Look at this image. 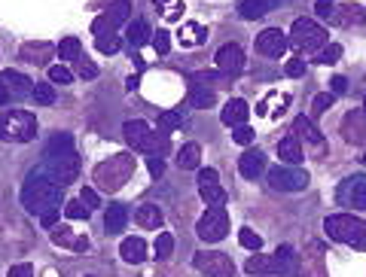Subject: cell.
Wrapping results in <instances>:
<instances>
[{
  "label": "cell",
  "mask_w": 366,
  "mask_h": 277,
  "mask_svg": "<svg viewBox=\"0 0 366 277\" xmlns=\"http://www.w3.org/2000/svg\"><path fill=\"white\" fill-rule=\"evenodd\" d=\"M64 217L67 220H89V207L82 204V202H71L64 207Z\"/></svg>",
  "instance_id": "cell-44"
},
{
  "label": "cell",
  "mask_w": 366,
  "mask_h": 277,
  "mask_svg": "<svg viewBox=\"0 0 366 277\" xmlns=\"http://www.w3.org/2000/svg\"><path fill=\"white\" fill-rule=\"evenodd\" d=\"M330 43V37H326V30L317 25V21L311 19H296L293 21V30H290V46H293L296 52H320L324 46Z\"/></svg>",
  "instance_id": "cell-7"
},
{
  "label": "cell",
  "mask_w": 366,
  "mask_h": 277,
  "mask_svg": "<svg viewBox=\"0 0 366 277\" xmlns=\"http://www.w3.org/2000/svg\"><path fill=\"white\" fill-rule=\"evenodd\" d=\"M293 137H296L299 143H302V141L311 143L315 150H320V146H324V134L317 132L315 122H311L308 116H296V119H293Z\"/></svg>",
  "instance_id": "cell-18"
},
{
  "label": "cell",
  "mask_w": 366,
  "mask_h": 277,
  "mask_svg": "<svg viewBox=\"0 0 366 277\" xmlns=\"http://www.w3.org/2000/svg\"><path fill=\"white\" fill-rule=\"evenodd\" d=\"M302 271V259L296 256L293 247H278V253L272 256V274H284V277H293Z\"/></svg>",
  "instance_id": "cell-15"
},
{
  "label": "cell",
  "mask_w": 366,
  "mask_h": 277,
  "mask_svg": "<svg viewBox=\"0 0 366 277\" xmlns=\"http://www.w3.org/2000/svg\"><path fill=\"white\" fill-rule=\"evenodd\" d=\"M80 202L89 207V211H95V207H101V198H98V192L95 189H82L80 192Z\"/></svg>",
  "instance_id": "cell-49"
},
{
  "label": "cell",
  "mask_w": 366,
  "mask_h": 277,
  "mask_svg": "<svg viewBox=\"0 0 366 277\" xmlns=\"http://www.w3.org/2000/svg\"><path fill=\"white\" fill-rule=\"evenodd\" d=\"M195 268L204 271L208 277H235V265L226 253H217V250H202L195 253Z\"/></svg>",
  "instance_id": "cell-12"
},
{
  "label": "cell",
  "mask_w": 366,
  "mask_h": 277,
  "mask_svg": "<svg viewBox=\"0 0 366 277\" xmlns=\"http://www.w3.org/2000/svg\"><path fill=\"white\" fill-rule=\"evenodd\" d=\"M324 232L336 244H348V247L360 250V253L366 250V222L351 217V213H333V217H326Z\"/></svg>",
  "instance_id": "cell-3"
},
{
  "label": "cell",
  "mask_w": 366,
  "mask_h": 277,
  "mask_svg": "<svg viewBox=\"0 0 366 277\" xmlns=\"http://www.w3.org/2000/svg\"><path fill=\"white\" fill-rule=\"evenodd\" d=\"M0 82H3V86H6V91H10L12 98H31V91H34V82H31L28 76H21V73H12V71L0 73Z\"/></svg>",
  "instance_id": "cell-21"
},
{
  "label": "cell",
  "mask_w": 366,
  "mask_h": 277,
  "mask_svg": "<svg viewBox=\"0 0 366 277\" xmlns=\"http://www.w3.org/2000/svg\"><path fill=\"white\" fill-rule=\"evenodd\" d=\"M147 165H150V174H152V177H162V174H165V161H162V156H150Z\"/></svg>",
  "instance_id": "cell-55"
},
{
  "label": "cell",
  "mask_w": 366,
  "mask_h": 277,
  "mask_svg": "<svg viewBox=\"0 0 366 277\" xmlns=\"http://www.w3.org/2000/svg\"><path fill=\"white\" fill-rule=\"evenodd\" d=\"M86 277H95V274H86Z\"/></svg>",
  "instance_id": "cell-60"
},
{
  "label": "cell",
  "mask_w": 366,
  "mask_h": 277,
  "mask_svg": "<svg viewBox=\"0 0 366 277\" xmlns=\"http://www.w3.org/2000/svg\"><path fill=\"white\" fill-rule=\"evenodd\" d=\"M52 241H55L58 247H67V250H76V253L89 250V241H86V235H73L71 229H64V226L52 232Z\"/></svg>",
  "instance_id": "cell-26"
},
{
  "label": "cell",
  "mask_w": 366,
  "mask_h": 277,
  "mask_svg": "<svg viewBox=\"0 0 366 277\" xmlns=\"http://www.w3.org/2000/svg\"><path fill=\"white\" fill-rule=\"evenodd\" d=\"M122 137L134 152H147V156H165L168 152V134H156L143 119H132L122 125Z\"/></svg>",
  "instance_id": "cell-4"
},
{
  "label": "cell",
  "mask_w": 366,
  "mask_h": 277,
  "mask_svg": "<svg viewBox=\"0 0 366 277\" xmlns=\"http://www.w3.org/2000/svg\"><path fill=\"white\" fill-rule=\"evenodd\" d=\"M132 174H134V159L128 156V152H119V156L104 159L101 165L95 168V186L107 189V192L122 189L128 180H132Z\"/></svg>",
  "instance_id": "cell-5"
},
{
  "label": "cell",
  "mask_w": 366,
  "mask_h": 277,
  "mask_svg": "<svg viewBox=\"0 0 366 277\" xmlns=\"http://www.w3.org/2000/svg\"><path fill=\"white\" fill-rule=\"evenodd\" d=\"M128 15H132V3H128V0H116V3H110L95 21H92V34H95V37L113 34L116 28L125 25Z\"/></svg>",
  "instance_id": "cell-11"
},
{
  "label": "cell",
  "mask_w": 366,
  "mask_h": 277,
  "mask_svg": "<svg viewBox=\"0 0 366 277\" xmlns=\"http://www.w3.org/2000/svg\"><path fill=\"white\" fill-rule=\"evenodd\" d=\"M342 134H345L348 143H366V113L360 110H351L345 113V119H342Z\"/></svg>",
  "instance_id": "cell-16"
},
{
  "label": "cell",
  "mask_w": 366,
  "mask_h": 277,
  "mask_svg": "<svg viewBox=\"0 0 366 277\" xmlns=\"http://www.w3.org/2000/svg\"><path fill=\"white\" fill-rule=\"evenodd\" d=\"M333 15H339V25H366V10L363 6H357V3H345V6H339V10H336Z\"/></svg>",
  "instance_id": "cell-31"
},
{
  "label": "cell",
  "mask_w": 366,
  "mask_h": 277,
  "mask_svg": "<svg viewBox=\"0 0 366 277\" xmlns=\"http://www.w3.org/2000/svg\"><path fill=\"white\" fill-rule=\"evenodd\" d=\"M198 195L204 198V204L208 207H223L226 204V189L220 186V183H211V186H198Z\"/></svg>",
  "instance_id": "cell-33"
},
{
  "label": "cell",
  "mask_w": 366,
  "mask_h": 277,
  "mask_svg": "<svg viewBox=\"0 0 366 277\" xmlns=\"http://www.w3.org/2000/svg\"><path fill=\"white\" fill-rule=\"evenodd\" d=\"M119 256L132 265L147 262V244H143V238H125V241L119 244Z\"/></svg>",
  "instance_id": "cell-22"
},
{
  "label": "cell",
  "mask_w": 366,
  "mask_h": 277,
  "mask_svg": "<svg viewBox=\"0 0 366 277\" xmlns=\"http://www.w3.org/2000/svg\"><path fill=\"white\" fill-rule=\"evenodd\" d=\"M278 3L281 0H238V15L247 21H256V19H263L265 12H272Z\"/></svg>",
  "instance_id": "cell-20"
},
{
  "label": "cell",
  "mask_w": 366,
  "mask_h": 277,
  "mask_svg": "<svg viewBox=\"0 0 366 277\" xmlns=\"http://www.w3.org/2000/svg\"><path fill=\"white\" fill-rule=\"evenodd\" d=\"M333 101H336V98L330 95V91H324V95H317V98H315V107H311V116H320V113H324L326 107H333Z\"/></svg>",
  "instance_id": "cell-47"
},
{
  "label": "cell",
  "mask_w": 366,
  "mask_h": 277,
  "mask_svg": "<svg viewBox=\"0 0 366 277\" xmlns=\"http://www.w3.org/2000/svg\"><path fill=\"white\" fill-rule=\"evenodd\" d=\"M315 12L320 15V19H330V15L336 12V6H333V0H317V3H315Z\"/></svg>",
  "instance_id": "cell-53"
},
{
  "label": "cell",
  "mask_w": 366,
  "mask_h": 277,
  "mask_svg": "<svg viewBox=\"0 0 366 277\" xmlns=\"http://www.w3.org/2000/svg\"><path fill=\"white\" fill-rule=\"evenodd\" d=\"M263 171H265V156L259 150H247L238 159V174L244 177V180H256Z\"/></svg>",
  "instance_id": "cell-19"
},
{
  "label": "cell",
  "mask_w": 366,
  "mask_h": 277,
  "mask_svg": "<svg viewBox=\"0 0 366 277\" xmlns=\"http://www.w3.org/2000/svg\"><path fill=\"white\" fill-rule=\"evenodd\" d=\"M204 40H208V28L198 25V21H183V28H180V43L183 46H198Z\"/></svg>",
  "instance_id": "cell-32"
},
{
  "label": "cell",
  "mask_w": 366,
  "mask_h": 277,
  "mask_svg": "<svg viewBox=\"0 0 366 277\" xmlns=\"http://www.w3.org/2000/svg\"><path fill=\"white\" fill-rule=\"evenodd\" d=\"M198 165H202V146L183 143V150L177 152V168L180 171H198Z\"/></svg>",
  "instance_id": "cell-28"
},
{
  "label": "cell",
  "mask_w": 366,
  "mask_h": 277,
  "mask_svg": "<svg viewBox=\"0 0 366 277\" xmlns=\"http://www.w3.org/2000/svg\"><path fill=\"white\" fill-rule=\"evenodd\" d=\"M363 113H366V98H363Z\"/></svg>",
  "instance_id": "cell-59"
},
{
  "label": "cell",
  "mask_w": 366,
  "mask_h": 277,
  "mask_svg": "<svg viewBox=\"0 0 366 277\" xmlns=\"http://www.w3.org/2000/svg\"><path fill=\"white\" fill-rule=\"evenodd\" d=\"M49 76H52V82H61V86H67V82L73 80V73L67 71V67H49Z\"/></svg>",
  "instance_id": "cell-48"
},
{
  "label": "cell",
  "mask_w": 366,
  "mask_h": 277,
  "mask_svg": "<svg viewBox=\"0 0 366 277\" xmlns=\"http://www.w3.org/2000/svg\"><path fill=\"white\" fill-rule=\"evenodd\" d=\"M55 55L49 43H25L21 46V61H31V64H49V58Z\"/></svg>",
  "instance_id": "cell-25"
},
{
  "label": "cell",
  "mask_w": 366,
  "mask_h": 277,
  "mask_svg": "<svg viewBox=\"0 0 366 277\" xmlns=\"http://www.w3.org/2000/svg\"><path fill=\"white\" fill-rule=\"evenodd\" d=\"M61 195H64V189L58 186V183H52L46 171H31L25 186H21V204H25V211H31L34 217H43V213H52L61 207Z\"/></svg>",
  "instance_id": "cell-2"
},
{
  "label": "cell",
  "mask_w": 366,
  "mask_h": 277,
  "mask_svg": "<svg viewBox=\"0 0 366 277\" xmlns=\"http://www.w3.org/2000/svg\"><path fill=\"white\" fill-rule=\"evenodd\" d=\"M211 183H220V174L214 168H202L198 171V186H211Z\"/></svg>",
  "instance_id": "cell-50"
},
{
  "label": "cell",
  "mask_w": 366,
  "mask_h": 277,
  "mask_svg": "<svg viewBox=\"0 0 366 277\" xmlns=\"http://www.w3.org/2000/svg\"><path fill=\"white\" fill-rule=\"evenodd\" d=\"M290 49V37L281 28H265L256 34V52L265 58H281Z\"/></svg>",
  "instance_id": "cell-13"
},
{
  "label": "cell",
  "mask_w": 366,
  "mask_h": 277,
  "mask_svg": "<svg viewBox=\"0 0 366 277\" xmlns=\"http://www.w3.org/2000/svg\"><path fill=\"white\" fill-rule=\"evenodd\" d=\"M272 104L278 107V113H281V110H284V107L290 104V95H272V98H265V101L256 107V113H259V116H269V107H272Z\"/></svg>",
  "instance_id": "cell-40"
},
{
  "label": "cell",
  "mask_w": 366,
  "mask_h": 277,
  "mask_svg": "<svg viewBox=\"0 0 366 277\" xmlns=\"http://www.w3.org/2000/svg\"><path fill=\"white\" fill-rule=\"evenodd\" d=\"M125 37H128V43H132L134 49H141V46H147V43L152 40V30H150V25H147L143 19H134L132 25H128Z\"/></svg>",
  "instance_id": "cell-30"
},
{
  "label": "cell",
  "mask_w": 366,
  "mask_h": 277,
  "mask_svg": "<svg viewBox=\"0 0 366 277\" xmlns=\"http://www.w3.org/2000/svg\"><path fill=\"white\" fill-rule=\"evenodd\" d=\"M336 202L351 211H366V174H351L336 186Z\"/></svg>",
  "instance_id": "cell-10"
},
{
  "label": "cell",
  "mask_w": 366,
  "mask_h": 277,
  "mask_svg": "<svg viewBox=\"0 0 366 277\" xmlns=\"http://www.w3.org/2000/svg\"><path fill=\"white\" fill-rule=\"evenodd\" d=\"M232 141H235V143H241V146H247L250 141H254V128H250V125H238V128H232Z\"/></svg>",
  "instance_id": "cell-46"
},
{
  "label": "cell",
  "mask_w": 366,
  "mask_h": 277,
  "mask_svg": "<svg viewBox=\"0 0 366 277\" xmlns=\"http://www.w3.org/2000/svg\"><path fill=\"white\" fill-rule=\"evenodd\" d=\"M330 89L336 91V95H342V91L348 89V80H345V76H333V80H330Z\"/></svg>",
  "instance_id": "cell-56"
},
{
  "label": "cell",
  "mask_w": 366,
  "mask_h": 277,
  "mask_svg": "<svg viewBox=\"0 0 366 277\" xmlns=\"http://www.w3.org/2000/svg\"><path fill=\"white\" fill-rule=\"evenodd\" d=\"M10 101H12V95H10V91H6V86H3V82H0V107H6Z\"/></svg>",
  "instance_id": "cell-58"
},
{
  "label": "cell",
  "mask_w": 366,
  "mask_h": 277,
  "mask_svg": "<svg viewBox=\"0 0 366 277\" xmlns=\"http://www.w3.org/2000/svg\"><path fill=\"white\" fill-rule=\"evenodd\" d=\"M43 171L61 189L71 186L76 177H80V156H76L73 137L67 132H55L49 137V143L43 146Z\"/></svg>",
  "instance_id": "cell-1"
},
{
  "label": "cell",
  "mask_w": 366,
  "mask_h": 277,
  "mask_svg": "<svg viewBox=\"0 0 366 277\" xmlns=\"http://www.w3.org/2000/svg\"><path fill=\"white\" fill-rule=\"evenodd\" d=\"M214 61H217V71L226 76H238L244 71V52H241V46H235V43H226Z\"/></svg>",
  "instance_id": "cell-14"
},
{
  "label": "cell",
  "mask_w": 366,
  "mask_h": 277,
  "mask_svg": "<svg viewBox=\"0 0 366 277\" xmlns=\"http://www.w3.org/2000/svg\"><path fill=\"white\" fill-rule=\"evenodd\" d=\"M244 271L247 274H272V256H263V253H254V256L247 259V265H244Z\"/></svg>",
  "instance_id": "cell-35"
},
{
  "label": "cell",
  "mask_w": 366,
  "mask_h": 277,
  "mask_svg": "<svg viewBox=\"0 0 366 277\" xmlns=\"http://www.w3.org/2000/svg\"><path fill=\"white\" fill-rule=\"evenodd\" d=\"M238 241H241V247H247V250H259V247H263V238H259L254 229H247V226L238 232Z\"/></svg>",
  "instance_id": "cell-41"
},
{
  "label": "cell",
  "mask_w": 366,
  "mask_h": 277,
  "mask_svg": "<svg viewBox=\"0 0 366 277\" xmlns=\"http://www.w3.org/2000/svg\"><path fill=\"white\" fill-rule=\"evenodd\" d=\"M156 6H168V15L165 19L168 21H180V15H183V3L180 0H152Z\"/></svg>",
  "instance_id": "cell-43"
},
{
  "label": "cell",
  "mask_w": 366,
  "mask_h": 277,
  "mask_svg": "<svg viewBox=\"0 0 366 277\" xmlns=\"http://www.w3.org/2000/svg\"><path fill=\"white\" fill-rule=\"evenodd\" d=\"M125 222H128V211L122 204H110L104 213V229L107 235H122L125 232Z\"/></svg>",
  "instance_id": "cell-24"
},
{
  "label": "cell",
  "mask_w": 366,
  "mask_h": 277,
  "mask_svg": "<svg viewBox=\"0 0 366 277\" xmlns=\"http://www.w3.org/2000/svg\"><path fill=\"white\" fill-rule=\"evenodd\" d=\"M302 73H305V61H302V58H293V61H287V76H293V80H299Z\"/></svg>",
  "instance_id": "cell-52"
},
{
  "label": "cell",
  "mask_w": 366,
  "mask_h": 277,
  "mask_svg": "<svg viewBox=\"0 0 366 277\" xmlns=\"http://www.w3.org/2000/svg\"><path fill=\"white\" fill-rule=\"evenodd\" d=\"M171 253H174V235L171 232H162V235L156 238V259H159V262H165Z\"/></svg>",
  "instance_id": "cell-37"
},
{
  "label": "cell",
  "mask_w": 366,
  "mask_h": 277,
  "mask_svg": "<svg viewBox=\"0 0 366 277\" xmlns=\"http://www.w3.org/2000/svg\"><path fill=\"white\" fill-rule=\"evenodd\" d=\"M269 186L274 192H302L308 186V171L299 165H274L269 171Z\"/></svg>",
  "instance_id": "cell-8"
},
{
  "label": "cell",
  "mask_w": 366,
  "mask_h": 277,
  "mask_svg": "<svg viewBox=\"0 0 366 277\" xmlns=\"http://www.w3.org/2000/svg\"><path fill=\"white\" fill-rule=\"evenodd\" d=\"M95 46H98V52H101V55H116V52H119V37L116 34H101Z\"/></svg>",
  "instance_id": "cell-39"
},
{
  "label": "cell",
  "mask_w": 366,
  "mask_h": 277,
  "mask_svg": "<svg viewBox=\"0 0 366 277\" xmlns=\"http://www.w3.org/2000/svg\"><path fill=\"white\" fill-rule=\"evenodd\" d=\"M226 232H229V213L223 211V207H208L204 217L195 222V235L202 238V241H208V244L223 241Z\"/></svg>",
  "instance_id": "cell-9"
},
{
  "label": "cell",
  "mask_w": 366,
  "mask_h": 277,
  "mask_svg": "<svg viewBox=\"0 0 366 277\" xmlns=\"http://www.w3.org/2000/svg\"><path fill=\"white\" fill-rule=\"evenodd\" d=\"M247 116H250L247 101H241V98H232V101L223 107V116H220V122H223L226 128H238V125H247Z\"/></svg>",
  "instance_id": "cell-17"
},
{
  "label": "cell",
  "mask_w": 366,
  "mask_h": 277,
  "mask_svg": "<svg viewBox=\"0 0 366 277\" xmlns=\"http://www.w3.org/2000/svg\"><path fill=\"white\" fill-rule=\"evenodd\" d=\"M6 277H34V265H31V262H19V265L10 268V274H6Z\"/></svg>",
  "instance_id": "cell-51"
},
{
  "label": "cell",
  "mask_w": 366,
  "mask_h": 277,
  "mask_svg": "<svg viewBox=\"0 0 366 277\" xmlns=\"http://www.w3.org/2000/svg\"><path fill=\"white\" fill-rule=\"evenodd\" d=\"M55 222H58V211L43 213V217H40V226H43V229H55Z\"/></svg>",
  "instance_id": "cell-57"
},
{
  "label": "cell",
  "mask_w": 366,
  "mask_h": 277,
  "mask_svg": "<svg viewBox=\"0 0 366 277\" xmlns=\"http://www.w3.org/2000/svg\"><path fill=\"white\" fill-rule=\"evenodd\" d=\"M278 156L284 165H299V161L305 159V150L302 143L296 141V137H284V141H278Z\"/></svg>",
  "instance_id": "cell-27"
},
{
  "label": "cell",
  "mask_w": 366,
  "mask_h": 277,
  "mask_svg": "<svg viewBox=\"0 0 366 277\" xmlns=\"http://www.w3.org/2000/svg\"><path fill=\"white\" fill-rule=\"evenodd\" d=\"M339 55H342V46L339 43H326L320 52H315V64H333V61H339Z\"/></svg>",
  "instance_id": "cell-36"
},
{
  "label": "cell",
  "mask_w": 366,
  "mask_h": 277,
  "mask_svg": "<svg viewBox=\"0 0 366 277\" xmlns=\"http://www.w3.org/2000/svg\"><path fill=\"white\" fill-rule=\"evenodd\" d=\"M150 46L159 52V55H168V49H171V34H168V30H156V34H152V40H150Z\"/></svg>",
  "instance_id": "cell-42"
},
{
  "label": "cell",
  "mask_w": 366,
  "mask_h": 277,
  "mask_svg": "<svg viewBox=\"0 0 366 277\" xmlns=\"http://www.w3.org/2000/svg\"><path fill=\"white\" fill-rule=\"evenodd\" d=\"M363 161H366V152H363Z\"/></svg>",
  "instance_id": "cell-61"
},
{
  "label": "cell",
  "mask_w": 366,
  "mask_h": 277,
  "mask_svg": "<svg viewBox=\"0 0 366 277\" xmlns=\"http://www.w3.org/2000/svg\"><path fill=\"white\" fill-rule=\"evenodd\" d=\"M134 220H137V226L141 229H162L165 213H162V207L159 204H141L134 211Z\"/></svg>",
  "instance_id": "cell-23"
},
{
  "label": "cell",
  "mask_w": 366,
  "mask_h": 277,
  "mask_svg": "<svg viewBox=\"0 0 366 277\" xmlns=\"http://www.w3.org/2000/svg\"><path fill=\"white\" fill-rule=\"evenodd\" d=\"M189 104H193L195 110H211V107L217 104V95H214L211 86H198V82H193V89H189Z\"/></svg>",
  "instance_id": "cell-29"
},
{
  "label": "cell",
  "mask_w": 366,
  "mask_h": 277,
  "mask_svg": "<svg viewBox=\"0 0 366 277\" xmlns=\"http://www.w3.org/2000/svg\"><path fill=\"white\" fill-rule=\"evenodd\" d=\"M80 52H82V43L76 37H64L58 46H55V55L61 61H80Z\"/></svg>",
  "instance_id": "cell-34"
},
{
  "label": "cell",
  "mask_w": 366,
  "mask_h": 277,
  "mask_svg": "<svg viewBox=\"0 0 366 277\" xmlns=\"http://www.w3.org/2000/svg\"><path fill=\"white\" fill-rule=\"evenodd\" d=\"M31 98H34L37 104H43V107H49V104H55V91H52L49 82H37L34 91H31Z\"/></svg>",
  "instance_id": "cell-38"
},
{
  "label": "cell",
  "mask_w": 366,
  "mask_h": 277,
  "mask_svg": "<svg viewBox=\"0 0 366 277\" xmlns=\"http://www.w3.org/2000/svg\"><path fill=\"white\" fill-rule=\"evenodd\" d=\"M159 122H162L165 132H174V128L183 125V116H180V113H174V110H168V113H162V116H159Z\"/></svg>",
  "instance_id": "cell-45"
},
{
  "label": "cell",
  "mask_w": 366,
  "mask_h": 277,
  "mask_svg": "<svg viewBox=\"0 0 366 277\" xmlns=\"http://www.w3.org/2000/svg\"><path fill=\"white\" fill-rule=\"evenodd\" d=\"M37 137V116L28 110H3L0 113V141L3 143H28Z\"/></svg>",
  "instance_id": "cell-6"
},
{
  "label": "cell",
  "mask_w": 366,
  "mask_h": 277,
  "mask_svg": "<svg viewBox=\"0 0 366 277\" xmlns=\"http://www.w3.org/2000/svg\"><path fill=\"white\" fill-rule=\"evenodd\" d=\"M80 76H82V80H98V64H92V61H80Z\"/></svg>",
  "instance_id": "cell-54"
}]
</instances>
